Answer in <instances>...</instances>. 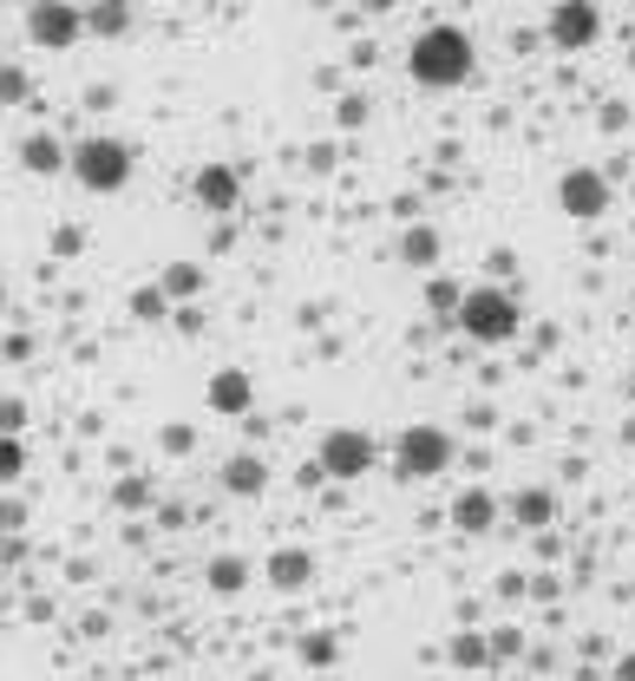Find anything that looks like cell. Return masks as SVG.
I'll return each instance as SVG.
<instances>
[{"label": "cell", "instance_id": "1", "mask_svg": "<svg viewBox=\"0 0 635 681\" xmlns=\"http://www.w3.org/2000/svg\"><path fill=\"white\" fill-rule=\"evenodd\" d=\"M407 66H413V79H420V85H433V92L466 85V79H472V39H466L459 26H426V33L413 39Z\"/></svg>", "mask_w": 635, "mask_h": 681}, {"label": "cell", "instance_id": "2", "mask_svg": "<svg viewBox=\"0 0 635 681\" xmlns=\"http://www.w3.org/2000/svg\"><path fill=\"white\" fill-rule=\"evenodd\" d=\"M459 334L466 341H479V348H505L511 334H518V302L511 295H498V289H472L466 302H459Z\"/></svg>", "mask_w": 635, "mask_h": 681}, {"label": "cell", "instance_id": "3", "mask_svg": "<svg viewBox=\"0 0 635 681\" xmlns=\"http://www.w3.org/2000/svg\"><path fill=\"white\" fill-rule=\"evenodd\" d=\"M72 177L85 190H118L131 177V151L118 138H85V144H72Z\"/></svg>", "mask_w": 635, "mask_h": 681}, {"label": "cell", "instance_id": "4", "mask_svg": "<svg viewBox=\"0 0 635 681\" xmlns=\"http://www.w3.org/2000/svg\"><path fill=\"white\" fill-rule=\"evenodd\" d=\"M452 466V433H439V426H407V439H400V472L407 479H439Z\"/></svg>", "mask_w": 635, "mask_h": 681}, {"label": "cell", "instance_id": "5", "mask_svg": "<svg viewBox=\"0 0 635 681\" xmlns=\"http://www.w3.org/2000/svg\"><path fill=\"white\" fill-rule=\"evenodd\" d=\"M557 203H564V216H584V223H597V216L610 210V184H603V171H590V164L564 171V184H557Z\"/></svg>", "mask_w": 635, "mask_h": 681}, {"label": "cell", "instance_id": "6", "mask_svg": "<svg viewBox=\"0 0 635 681\" xmlns=\"http://www.w3.org/2000/svg\"><path fill=\"white\" fill-rule=\"evenodd\" d=\"M367 466H374V439H367V433L334 426V433L321 439V472H328V479H361Z\"/></svg>", "mask_w": 635, "mask_h": 681}, {"label": "cell", "instance_id": "7", "mask_svg": "<svg viewBox=\"0 0 635 681\" xmlns=\"http://www.w3.org/2000/svg\"><path fill=\"white\" fill-rule=\"evenodd\" d=\"M26 33H33L39 46H72V39L85 33V20H79L66 0H33V7H26Z\"/></svg>", "mask_w": 635, "mask_h": 681}, {"label": "cell", "instance_id": "8", "mask_svg": "<svg viewBox=\"0 0 635 681\" xmlns=\"http://www.w3.org/2000/svg\"><path fill=\"white\" fill-rule=\"evenodd\" d=\"M597 33H603V20H597L590 0H557V13H551V39L557 46H590Z\"/></svg>", "mask_w": 635, "mask_h": 681}, {"label": "cell", "instance_id": "9", "mask_svg": "<svg viewBox=\"0 0 635 681\" xmlns=\"http://www.w3.org/2000/svg\"><path fill=\"white\" fill-rule=\"evenodd\" d=\"M492 518H498L492 492H479V485H472V492H459V505H452V525H459V531H472V538H479V531H492Z\"/></svg>", "mask_w": 635, "mask_h": 681}, {"label": "cell", "instance_id": "10", "mask_svg": "<svg viewBox=\"0 0 635 681\" xmlns=\"http://www.w3.org/2000/svg\"><path fill=\"white\" fill-rule=\"evenodd\" d=\"M197 197H203L210 210H236V171H230V164H203Z\"/></svg>", "mask_w": 635, "mask_h": 681}, {"label": "cell", "instance_id": "11", "mask_svg": "<svg viewBox=\"0 0 635 681\" xmlns=\"http://www.w3.org/2000/svg\"><path fill=\"white\" fill-rule=\"evenodd\" d=\"M308 571H315L308 551H275V557H269V584H275V590H302Z\"/></svg>", "mask_w": 635, "mask_h": 681}, {"label": "cell", "instance_id": "12", "mask_svg": "<svg viewBox=\"0 0 635 681\" xmlns=\"http://www.w3.org/2000/svg\"><path fill=\"white\" fill-rule=\"evenodd\" d=\"M210 407L216 413H243L249 407V374H216L210 380Z\"/></svg>", "mask_w": 635, "mask_h": 681}, {"label": "cell", "instance_id": "13", "mask_svg": "<svg viewBox=\"0 0 635 681\" xmlns=\"http://www.w3.org/2000/svg\"><path fill=\"white\" fill-rule=\"evenodd\" d=\"M223 485H230L236 498H256V492H262V459H230V466H223Z\"/></svg>", "mask_w": 635, "mask_h": 681}, {"label": "cell", "instance_id": "14", "mask_svg": "<svg viewBox=\"0 0 635 681\" xmlns=\"http://www.w3.org/2000/svg\"><path fill=\"white\" fill-rule=\"evenodd\" d=\"M20 157H26V171H39V177H46V171H59V164H66V151H59V144H52V138H26V144H20Z\"/></svg>", "mask_w": 635, "mask_h": 681}, {"label": "cell", "instance_id": "15", "mask_svg": "<svg viewBox=\"0 0 635 681\" xmlns=\"http://www.w3.org/2000/svg\"><path fill=\"white\" fill-rule=\"evenodd\" d=\"M407 262L433 269V262H439V236H433V230H407Z\"/></svg>", "mask_w": 635, "mask_h": 681}, {"label": "cell", "instance_id": "16", "mask_svg": "<svg viewBox=\"0 0 635 681\" xmlns=\"http://www.w3.org/2000/svg\"><path fill=\"white\" fill-rule=\"evenodd\" d=\"M518 518L525 525H544L551 518V492H518Z\"/></svg>", "mask_w": 635, "mask_h": 681}, {"label": "cell", "instance_id": "17", "mask_svg": "<svg viewBox=\"0 0 635 681\" xmlns=\"http://www.w3.org/2000/svg\"><path fill=\"white\" fill-rule=\"evenodd\" d=\"M20 466H26L20 439H13V433H0V485H7V479H20Z\"/></svg>", "mask_w": 635, "mask_h": 681}, {"label": "cell", "instance_id": "18", "mask_svg": "<svg viewBox=\"0 0 635 681\" xmlns=\"http://www.w3.org/2000/svg\"><path fill=\"white\" fill-rule=\"evenodd\" d=\"M125 20H131V13H125V0H105V7L92 13V26H98V33H125Z\"/></svg>", "mask_w": 635, "mask_h": 681}, {"label": "cell", "instance_id": "19", "mask_svg": "<svg viewBox=\"0 0 635 681\" xmlns=\"http://www.w3.org/2000/svg\"><path fill=\"white\" fill-rule=\"evenodd\" d=\"M210 584H216V590H243V564H236V557H216V564H210Z\"/></svg>", "mask_w": 635, "mask_h": 681}, {"label": "cell", "instance_id": "20", "mask_svg": "<svg viewBox=\"0 0 635 681\" xmlns=\"http://www.w3.org/2000/svg\"><path fill=\"white\" fill-rule=\"evenodd\" d=\"M426 302H433V308H446V315H459V302H466V295H459V289H446V282H433V289H426Z\"/></svg>", "mask_w": 635, "mask_h": 681}, {"label": "cell", "instance_id": "21", "mask_svg": "<svg viewBox=\"0 0 635 681\" xmlns=\"http://www.w3.org/2000/svg\"><path fill=\"white\" fill-rule=\"evenodd\" d=\"M26 92V72L20 66H0V98H20Z\"/></svg>", "mask_w": 635, "mask_h": 681}, {"label": "cell", "instance_id": "22", "mask_svg": "<svg viewBox=\"0 0 635 681\" xmlns=\"http://www.w3.org/2000/svg\"><path fill=\"white\" fill-rule=\"evenodd\" d=\"M616 681H635V656H623V662H616Z\"/></svg>", "mask_w": 635, "mask_h": 681}, {"label": "cell", "instance_id": "23", "mask_svg": "<svg viewBox=\"0 0 635 681\" xmlns=\"http://www.w3.org/2000/svg\"><path fill=\"white\" fill-rule=\"evenodd\" d=\"M361 7H374V13H387V7H393V0H361Z\"/></svg>", "mask_w": 635, "mask_h": 681}]
</instances>
